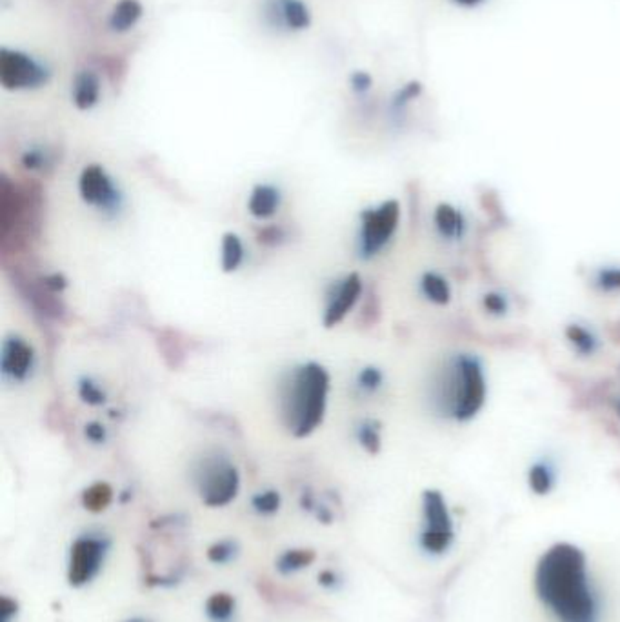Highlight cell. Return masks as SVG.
Masks as SVG:
<instances>
[{"instance_id":"obj_17","label":"cell","mask_w":620,"mask_h":622,"mask_svg":"<svg viewBox=\"0 0 620 622\" xmlns=\"http://www.w3.org/2000/svg\"><path fill=\"white\" fill-rule=\"evenodd\" d=\"M100 97V80L93 71H80L73 82V102L78 109H91Z\"/></svg>"},{"instance_id":"obj_14","label":"cell","mask_w":620,"mask_h":622,"mask_svg":"<svg viewBox=\"0 0 620 622\" xmlns=\"http://www.w3.org/2000/svg\"><path fill=\"white\" fill-rule=\"evenodd\" d=\"M564 337L572 351L581 358H592L603 347V340L599 333L584 322H570L564 327Z\"/></svg>"},{"instance_id":"obj_39","label":"cell","mask_w":620,"mask_h":622,"mask_svg":"<svg viewBox=\"0 0 620 622\" xmlns=\"http://www.w3.org/2000/svg\"><path fill=\"white\" fill-rule=\"evenodd\" d=\"M451 2H455L457 5H460V7H466V9H471V7H479L480 4H484L486 0H451Z\"/></svg>"},{"instance_id":"obj_38","label":"cell","mask_w":620,"mask_h":622,"mask_svg":"<svg viewBox=\"0 0 620 622\" xmlns=\"http://www.w3.org/2000/svg\"><path fill=\"white\" fill-rule=\"evenodd\" d=\"M318 579H320V583H322L324 586H335V581H336L335 574H331V572H322Z\"/></svg>"},{"instance_id":"obj_29","label":"cell","mask_w":620,"mask_h":622,"mask_svg":"<svg viewBox=\"0 0 620 622\" xmlns=\"http://www.w3.org/2000/svg\"><path fill=\"white\" fill-rule=\"evenodd\" d=\"M20 162L22 166L27 170V171H44L51 166L53 159H51V153L46 150V148H40V146H33L29 150H26L20 157Z\"/></svg>"},{"instance_id":"obj_33","label":"cell","mask_w":620,"mask_h":622,"mask_svg":"<svg viewBox=\"0 0 620 622\" xmlns=\"http://www.w3.org/2000/svg\"><path fill=\"white\" fill-rule=\"evenodd\" d=\"M257 241L263 246L275 248V246H281L286 241V232L281 226H277V224H270V226H264L263 230H259Z\"/></svg>"},{"instance_id":"obj_18","label":"cell","mask_w":620,"mask_h":622,"mask_svg":"<svg viewBox=\"0 0 620 622\" xmlns=\"http://www.w3.org/2000/svg\"><path fill=\"white\" fill-rule=\"evenodd\" d=\"M557 470L552 461L539 459L528 470V484L535 495H548L555 488Z\"/></svg>"},{"instance_id":"obj_19","label":"cell","mask_w":620,"mask_h":622,"mask_svg":"<svg viewBox=\"0 0 620 622\" xmlns=\"http://www.w3.org/2000/svg\"><path fill=\"white\" fill-rule=\"evenodd\" d=\"M246 259V250L243 239L230 232L224 233L222 243H221V268L224 274H235Z\"/></svg>"},{"instance_id":"obj_16","label":"cell","mask_w":620,"mask_h":622,"mask_svg":"<svg viewBox=\"0 0 620 622\" xmlns=\"http://www.w3.org/2000/svg\"><path fill=\"white\" fill-rule=\"evenodd\" d=\"M418 294L433 306H448L453 301L451 283L439 272L428 270L418 277Z\"/></svg>"},{"instance_id":"obj_36","label":"cell","mask_w":620,"mask_h":622,"mask_svg":"<svg viewBox=\"0 0 620 622\" xmlns=\"http://www.w3.org/2000/svg\"><path fill=\"white\" fill-rule=\"evenodd\" d=\"M40 281H42V285H44L49 292H53V294H57V295H60V294L67 288V281H66L60 274L44 275V277H40Z\"/></svg>"},{"instance_id":"obj_22","label":"cell","mask_w":620,"mask_h":622,"mask_svg":"<svg viewBox=\"0 0 620 622\" xmlns=\"http://www.w3.org/2000/svg\"><path fill=\"white\" fill-rule=\"evenodd\" d=\"M355 439L364 451L377 455L382 448V424L377 419H362L355 426Z\"/></svg>"},{"instance_id":"obj_15","label":"cell","mask_w":620,"mask_h":622,"mask_svg":"<svg viewBox=\"0 0 620 622\" xmlns=\"http://www.w3.org/2000/svg\"><path fill=\"white\" fill-rule=\"evenodd\" d=\"M281 204H283L281 190L274 184L263 182L252 190L250 201H248V212L257 221H270L272 217L277 215Z\"/></svg>"},{"instance_id":"obj_23","label":"cell","mask_w":620,"mask_h":622,"mask_svg":"<svg viewBox=\"0 0 620 622\" xmlns=\"http://www.w3.org/2000/svg\"><path fill=\"white\" fill-rule=\"evenodd\" d=\"M384 382H386L384 371L373 364L360 368L358 373L355 375V388L358 389L360 395H366V397L377 395L384 388Z\"/></svg>"},{"instance_id":"obj_1","label":"cell","mask_w":620,"mask_h":622,"mask_svg":"<svg viewBox=\"0 0 620 622\" xmlns=\"http://www.w3.org/2000/svg\"><path fill=\"white\" fill-rule=\"evenodd\" d=\"M535 590L561 622L599 621L586 557L574 544H555L541 557L535 570Z\"/></svg>"},{"instance_id":"obj_26","label":"cell","mask_w":620,"mask_h":622,"mask_svg":"<svg viewBox=\"0 0 620 622\" xmlns=\"http://www.w3.org/2000/svg\"><path fill=\"white\" fill-rule=\"evenodd\" d=\"M315 561V552L311 550H288L279 557L277 568L283 574H295L303 568H308Z\"/></svg>"},{"instance_id":"obj_32","label":"cell","mask_w":620,"mask_h":622,"mask_svg":"<svg viewBox=\"0 0 620 622\" xmlns=\"http://www.w3.org/2000/svg\"><path fill=\"white\" fill-rule=\"evenodd\" d=\"M237 555V544L233 541H221L215 543L210 550H208V559L215 565H226L230 563L233 557Z\"/></svg>"},{"instance_id":"obj_5","label":"cell","mask_w":620,"mask_h":622,"mask_svg":"<svg viewBox=\"0 0 620 622\" xmlns=\"http://www.w3.org/2000/svg\"><path fill=\"white\" fill-rule=\"evenodd\" d=\"M195 482L202 503L210 508L228 506L241 490L239 468L224 455L206 457L195 473Z\"/></svg>"},{"instance_id":"obj_40","label":"cell","mask_w":620,"mask_h":622,"mask_svg":"<svg viewBox=\"0 0 620 622\" xmlns=\"http://www.w3.org/2000/svg\"><path fill=\"white\" fill-rule=\"evenodd\" d=\"M615 409H617V415L620 417V397L617 399V402H615Z\"/></svg>"},{"instance_id":"obj_30","label":"cell","mask_w":620,"mask_h":622,"mask_svg":"<svg viewBox=\"0 0 620 622\" xmlns=\"http://www.w3.org/2000/svg\"><path fill=\"white\" fill-rule=\"evenodd\" d=\"M252 506L259 515H274L281 508V493L275 490H264L253 495Z\"/></svg>"},{"instance_id":"obj_7","label":"cell","mask_w":620,"mask_h":622,"mask_svg":"<svg viewBox=\"0 0 620 622\" xmlns=\"http://www.w3.org/2000/svg\"><path fill=\"white\" fill-rule=\"evenodd\" d=\"M78 193L86 206L95 208L106 217H115L124 206L120 188L100 164H89L80 171Z\"/></svg>"},{"instance_id":"obj_11","label":"cell","mask_w":620,"mask_h":622,"mask_svg":"<svg viewBox=\"0 0 620 622\" xmlns=\"http://www.w3.org/2000/svg\"><path fill=\"white\" fill-rule=\"evenodd\" d=\"M36 366V353L33 346L18 337V335H9L2 342L0 349V373L4 380L20 384L26 382Z\"/></svg>"},{"instance_id":"obj_31","label":"cell","mask_w":620,"mask_h":622,"mask_svg":"<svg viewBox=\"0 0 620 622\" xmlns=\"http://www.w3.org/2000/svg\"><path fill=\"white\" fill-rule=\"evenodd\" d=\"M420 89H422V86L418 82H409V84L402 86L395 93V97L391 98V111L393 113H402L408 108V104L420 95Z\"/></svg>"},{"instance_id":"obj_3","label":"cell","mask_w":620,"mask_h":622,"mask_svg":"<svg viewBox=\"0 0 620 622\" xmlns=\"http://www.w3.org/2000/svg\"><path fill=\"white\" fill-rule=\"evenodd\" d=\"M329 382L327 369L318 362L299 364L283 382L281 413L294 437L306 439L324 422Z\"/></svg>"},{"instance_id":"obj_12","label":"cell","mask_w":620,"mask_h":622,"mask_svg":"<svg viewBox=\"0 0 620 622\" xmlns=\"http://www.w3.org/2000/svg\"><path fill=\"white\" fill-rule=\"evenodd\" d=\"M433 228L442 243L460 244L468 237L470 223L460 208L450 202H440L433 212Z\"/></svg>"},{"instance_id":"obj_41","label":"cell","mask_w":620,"mask_h":622,"mask_svg":"<svg viewBox=\"0 0 620 622\" xmlns=\"http://www.w3.org/2000/svg\"><path fill=\"white\" fill-rule=\"evenodd\" d=\"M126 622H148L146 619H129V621Z\"/></svg>"},{"instance_id":"obj_10","label":"cell","mask_w":620,"mask_h":622,"mask_svg":"<svg viewBox=\"0 0 620 622\" xmlns=\"http://www.w3.org/2000/svg\"><path fill=\"white\" fill-rule=\"evenodd\" d=\"M364 294V283L358 274H347L342 279L331 283L326 292V308L322 322L326 327L338 326L356 306Z\"/></svg>"},{"instance_id":"obj_13","label":"cell","mask_w":620,"mask_h":622,"mask_svg":"<svg viewBox=\"0 0 620 622\" xmlns=\"http://www.w3.org/2000/svg\"><path fill=\"white\" fill-rule=\"evenodd\" d=\"M266 18L274 26L303 31L311 24L310 7L303 0H268Z\"/></svg>"},{"instance_id":"obj_25","label":"cell","mask_w":620,"mask_h":622,"mask_svg":"<svg viewBox=\"0 0 620 622\" xmlns=\"http://www.w3.org/2000/svg\"><path fill=\"white\" fill-rule=\"evenodd\" d=\"M206 614L213 622H230L235 614V599L230 594H213L206 603Z\"/></svg>"},{"instance_id":"obj_24","label":"cell","mask_w":620,"mask_h":622,"mask_svg":"<svg viewBox=\"0 0 620 622\" xmlns=\"http://www.w3.org/2000/svg\"><path fill=\"white\" fill-rule=\"evenodd\" d=\"M113 501V488L108 482H95L82 493V506L88 512L100 513L104 512Z\"/></svg>"},{"instance_id":"obj_34","label":"cell","mask_w":620,"mask_h":622,"mask_svg":"<svg viewBox=\"0 0 620 622\" xmlns=\"http://www.w3.org/2000/svg\"><path fill=\"white\" fill-rule=\"evenodd\" d=\"M84 435H86V439H88L89 442H93V444H104V442L108 441V430H106V426H104L102 422H97V420L88 422V424L84 426Z\"/></svg>"},{"instance_id":"obj_35","label":"cell","mask_w":620,"mask_h":622,"mask_svg":"<svg viewBox=\"0 0 620 622\" xmlns=\"http://www.w3.org/2000/svg\"><path fill=\"white\" fill-rule=\"evenodd\" d=\"M349 84H351V89L355 93H367L373 86V78L367 71H355L351 77H349Z\"/></svg>"},{"instance_id":"obj_2","label":"cell","mask_w":620,"mask_h":622,"mask_svg":"<svg viewBox=\"0 0 620 622\" xmlns=\"http://www.w3.org/2000/svg\"><path fill=\"white\" fill-rule=\"evenodd\" d=\"M486 400L484 358L466 349L448 353L428 384V404L433 415L451 424H468L480 415Z\"/></svg>"},{"instance_id":"obj_37","label":"cell","mask_w":620,"mask_h":622,"mask_svg":"<svg viewBox=\"0 0 620 622\" xmlns=\"http://www.w3.org/2000/svg\"><path fill=\"white\" fill-rule=\"evenodd\" d=\"M16 614V605L15 601L7 599V597H2V603H0V621L2 622H11V617Z\"/></svg>"},{"instance_id":"obj_28","label":"cell","mask_w":620,"mask_h":622,"mask_svg":"<svg viewBox=\"0 0 620 622\" xmlns=\"http://www.w3.org/2000/svg\"><path fill=\"white\" fill-rule=\"evenodd\" d=\"M480 305H482V310L486 311L490 316H497V318L506 316L512 310L510 297L501 290L486 292L480 299Z\"/></svg>"},{"instance_id":"obj_8","label":"cell","mask_w":620,"mask_h":622,"mask_svg":"<svg viewBox=\"0 0 620 622\" xmlns=\"http://www.w3.org/2000/svg\"><path fill=\"white\" fill-rule=\"evenodd\" d=\"M49 80V71L31 55L16 49H0V84L7 91L36 89Z\"/></svg>"},{"instance_id":"obj_6","label":"cell","mask_w":620,"mask_h":622,"mask_svg":"<svg viewBox=\"0 0 620 622\" xmlns=\"http://www.w3.org/2000/svg\"><path fill=\"white\" fill-rule=\"evenodd\" d=\"M422 519L424 530L420 534V546L428 554H444L453 543V521L444 495L439 490H426L422 493Z\"/></svg>"},{"instance_id":"obj_4","label":"cell","mask_w":620,"mask_h":622,"mask_svg":"<svg viewBox=\"0 0 620 622\" xmlns=\"http://www.w3.org/2000/svg\"><path fill=\"white\" fill-rule=\"evenodd\" d=\"M400 226V204L398 201H384L373 208H366L360 213L356 250L360 259L371 261L380 255L397 235Z\"/></svg>"},{"instance_id":"obj_20","label":"cell","mask_w":620,"mask_h":622,"mask_svg":"<svg viewBox=\"0 0 620 622\" xmlns=\"http://www.w3.org/2000/svg\"><path fill=\"white\" fill-rule=\"evenodd\" d=\"M142 13L144 9L139 0H120L109 15V27L117 33H126L140 20Z\"/></svg>"},{"instance_id":"obj_21","label":"cell","mask_w":620,"mask_h":622,"mask_svg":"<svg viewBox=\"0 0 620 622\" xmlns=\"http://www.w3.org/2000/svg\"><path fill=\"white\" fill-rule=\"evenodd\" d=\"M590 286L601 295H620L619 264H603L590 275Z\"/></svg>"},{"instance_id":"obj_9","label":"cell","mask_w":620,"mask_h":622,"mask_svg":"<svg viewBox=\"0 0 620 622\" xmlns=\"http://www.w3.org/2000/svg\"><path fill=\"white\" fill-rule=\"evenodd\" d=\"M108 552V541L100 535H82L69 550L67 559V581L78 588L97 577L102 568Z\"/></svg>"},{"instance_id":"obj_27","label":"cell","mask_w":620,"mask_h":622,"mask_svg":"<svg viewBox=\"0 0 620 622\" xmlns=\"http://www.w3.org/2000/svg\"><path fill=\"white\" fill-rule=\"evenodd\" d=\"M78 397L88 406H104L108 402V393L102 389V386L91 378V377H80L78 380Z\"/></svg>"}]
</instances>
